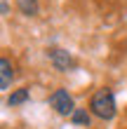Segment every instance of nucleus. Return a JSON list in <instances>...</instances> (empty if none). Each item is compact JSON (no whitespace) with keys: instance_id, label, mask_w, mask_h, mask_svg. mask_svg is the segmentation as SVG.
I'll list each match as a JSON object with an SVG mask.
<instances>
[{"instance_id":"f257e3e1","label":"nucleus","mask_w":127,"mask_h":129,"mask_svg":"<svg viewBox=\"0 0 127 129\" xmlns=\"http://www.w3.org/2000/svg\"><path fill=\"white\" fill-rule=\"evenodd\" d=\"M89 113H92L94 117L104 120V122H111V120L118 115V103H115L113 89H108V87L96 89L92 94V99H89Z\"/></svg>"},{"instance_id":"f03ea898","label":"nucleus","mask_w":127,"mask_h":129,"mask_svg":"<svg viewBox=\"0 0 127 129\" xmlns=\"http://www.w3.org/2000/svg\"><path fill=\"white\" fill-rule=\"evenodd\" d=\"M47 106L57 113V115H61V117H71L73 113H75V103H73V96L68 94V89H64V87L54 89V92L47 96Z\"/></svg>"},{"instance_id":"7ed1b4c3","label":"nucleus","mask_w":127,"mask_h":129,"mask_svg":"<svg viewBox=\"0 0 127 129\" xmlns=\"http://www.w3.org/2000/svg\"><path fill=\"white\" fill-rule=\"evenodd\" d=\"M47 59H49V63L54 66V71H59V73H68V71L75 68V59H73V54L68 49L49 47L47 49Z\"/></svg>"},{"instance_id":"20e7f679","label":"nucleus","mask_w":127,"mask_h":129,"mask_svg":"<svg viewBox=\"0 0 127 129\" xmlns=\"http://www.w3.org/2000/svg\"><path fill=\"white\" fill-rule=\"evenodd\" d=\"M12 80H14V66L7 56H3L0 59V89L7 92L12 87Z\"/></svg>"},{"instance_id":"39448f33","label":"nucleus","mask_w":127,"mask_h":129,"mask_svg":"<svg viewBox=\"0 0 127 129\" xmlns=\"http://www.w3.org/2000/svg\"><path fill=\"white\" fill-rule=\"evenodd\" d=\"M17 10L24 14V17H38L40 0H17Z\"/></svg>"},{"instance_id":"423d86ee","label":"nucleus","mask_w":127,"mask_h":129,"mask_svg":"<svg viewBox=\"0 0 127 129\" xmlns=\"http://www.w3.org/2000/svg\"><path fill=\"white\" fill-rule=\"evenodd\" d=\"M28 99H31V92H28L26 87H21V89H14V92L7 96V106L10 108H14V106H21V103H26Z\"/></svg>"},{"instance_id":"0eeeda50","label":"nucleus","mask_w":127,"mask_h":129,"mask_svg":"<svg viewBox=\"0 0 127 129\" xmlns=\"http://www.w3.org/2000/svg\"><path fill=\"white\" fill-rule=\"evenodd\" d=\"M71 122L75 127H89V122H92V113H89L87 108H75V113L71 115Z\"/></svg>"},{"instance_id":"6e6552de","label":"nucleus","mask_w":127,"mask_h":129,"mask_svg":"<svg viewBox=\"0 0 127 129\" xmlns=\"http://www.w3.org/2000/svg\"><path fill=\"white\" fill-rule=\"evenodd\" d=\"M0 10H3V14H5V17L10 14V5H7V0H3V3H0Z\"/></svg>"}]
</instances>
